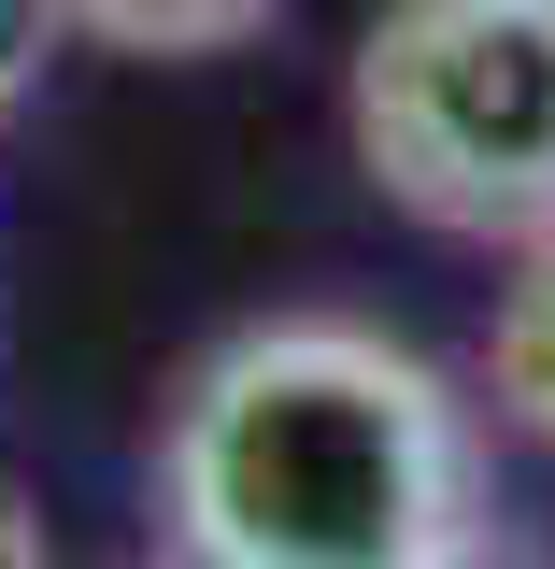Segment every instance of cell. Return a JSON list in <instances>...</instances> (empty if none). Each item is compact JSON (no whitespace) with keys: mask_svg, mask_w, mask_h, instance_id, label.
Masks as SVG:
<instances>
[{"mask_svg":"<svg viewBox=\"0 0 555 569\" xmlns=\"http://www.w3.org/2000/svg\"><path fill=\"white\" fill-rule=\"evenodd\" d=\"M157 512L186 569H427L485 527V427L356 313H257L157 427Z\"/></svg>","mask_w":555,"mask_h":569,"instance_id":"6da1fadb","label":"cell"},{"mask_svg":"<svg viewBox=\"0 0 555 569\" xmlns=\"http://www.w3.org/2000/svg\"><path fill=\"white\" fill-rule=\"evenodd\" d=\"M356 171L442 242H555V0H385L343 71Z\"/></svg>","mask_w":555,"mask_h":569,"instance_id":"7a4b0ae2","label":"cell"},{"mask_svg":"<svg viewBox=\"0 0 555 569\" xmlns=\"http://www.w3.org/2000/svg\"><path fill=\"white\" fill-rule=\"evenodd\" d=\"M485 399H498L513 441L555 456V242L513 257V284H498V313H485Z\"/></svg>","mask_w":555,"mask_h":569,"instance_id":"3957f363","label":"cell"},{"mask_svg":"<svg viewBox=\"0 0 555 569\" xmlns=\"http://www.w3.org/2000/svg\"><path fill=\"white\" fill-rule=\"evenodd\" d=\"M71 43H115V58H228L257 43L285 0H43Z\"/></svg>","mask_w":555,"mask_h":569,"instance_id":"277c9868","label":"cell"},{"mask_svg":"<svg viewBox=\"0 0 555 569\" xmlns=\"http://www.w3.org/2000/svg\"><path fill=\"white\" fill-rule=\"evenodd\" d=\"M43 29H58V14H43V0H0V100H14V71L43 58Z\"/></svg>","mask_w":555,"mask_h":569,"instance_id":"5b68a950","label":"cell"},{"mask_svg":"<svg viewBox=\"0 0 555 569\" xmlns=\"http://www.w3.org/2000/svg\"><path fill=\"white\" fill-rule=\"evenodd\" d=\"M427 569H542V556H527V541H498V527H470L456 556H427Z\"/></svg>","mask_w":555,"mask_h":569,"instance_id":"8992f818","label":"cell"},{"mask_svg":"<svg viewBox=\"0 0 555 569\" xmlns=\"http://www.w3.org/2000/svg\"><path fill=\"white\" fill-rule=\"evenodd\" d=\"M0 569H43V527H29V498L0 485Z\"/></svg>","mask_w":555,"mask_h":569,"instance_id":"52a82bcc","label":"cell"},{"mask_svg":"<svg viewBox=\"0 0 555 569\" xmlns=\"http://www.w3.org/2000/svg\"><path fill=\"white\" fill-rule=\"evenodd\" d=\"M171 569H186V556H171Z\"/></svg>","mask_w":555,"mask_h":569,"instance_id":"ba28073f","label":"cell"}]
</instances>
